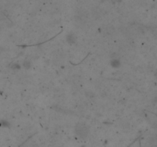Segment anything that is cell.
Here are the masks:
<instances>
[{
	"label": "cell",
	"mask_w": 157,
	"mask_h": 147,
	"mask_svg": "<svg viewBox=\"0 0 157 147\" xmlns=\"http://www.w3.org/2000/svg\"><path fill=\"white\" fill-rule=\"evenodd\" d=\"M11 67L12 68V69H14V70H18V69H20V68H21V66L19 65L18 64L15 63V64H13L11 66Z\"/></svg>",
	"instance_id": "5"
},
{
	"label": "cell",
	"mask_w": 157,
	"mask_h": 147,
	"mask_svg": "<svg viewBox=\"0 0 157 147\" xmlns=\"http://www.w3.org/2000/svg\"><path fill=\"white\" fill-rule=\"evenodd\" d=\"M110 65L113 68H119L121 65V63H120V60L116 59V58H113V59H112L110 61Z\"/></svg>",
	"instance_id": "3"
},
{
	"label": "cell",
	"mask_w": 157,
	"mask_h": 147,
	"mask_svg": "<svg viewBox=\"0 0 157 147\" xmlns=\"http://www.w3.org/2000/svg\"><path fill=\"white\" fill-rule=\"evenodd\" d=\"M22 66H23V67L25 68V69H29V68H30L31 66H32V63H31L30 61H25L23 62Z\"/></svg>",
	"instance_id": "4"
},
{
	"label": "cell",
	"mask_w": 157,
	"mask_h": 147,
	"mask_svg": "<svg viewBox=\"0 0 157 147\" xmlns=\"http://www.w3.org/2000/svg\"><path fill=\"white\" fill-rule=\"evenodd\" d=\"M77 38L74 35V34L73 33H70L69 35H67L66 37V41L67 42V43L69 45H73L76 42Z\"/></svg>",
	"instance_id": "2"
},
{
	"label": "cell",
	"mask_w": 157,
	"mask_h": 147,
	"mask_svg": "<svg viewBox=\"0 0 157 147\" xmlns=\"http://www.w3.org/2000/svg\"><path fill=\"white\" fill-rule=\"evenodd\" d=\"M76 133L79 136L84 138V137L87 136V135L88 133V128L87 127L86 125H84L83 123H79L76 126Z\"/></svg>",
	"instance_id": "1"
}]
</instances>
